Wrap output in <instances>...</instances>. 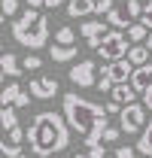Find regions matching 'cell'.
<instances>
[{
	"label": "cell",
	"mask_w": 152,
	"mask_h": 158,
	"mask_svg": "<svg viewBox=\"0 0 152 158\" xmlns=\"http://www.w3.org/2000/svg\"><path fill=\"white\" fill-rule=\"evenodd\" d=\"M61 103H64V118H67L70 131H76L85 140V146L103 143V131L110 128V116H107V110L100 103L79 98L76 91H67L61 98Z\"/></svg>",
	"instance_id": "6da1fadb"
},
{
	"label": "cell",
	"mask_w": 152,
	"mask_h": 158,
	"mask_svg": "<svg viewBox=\"0 0 152 158\" xmlns=\"http://www.w3.org/2000/svg\"><path fill=\"white\" fill-rule=\"evenodd\" d=\"M67 143H70V125H67L64 113L46 110V113H37L31 118V125H27V146L34 149V155L52 158L61 149H67Z\"/></svg>",
	"instance_id": "7a4b0ae2"
},
{
	"label": "cell",
	"mask_w": 152,
	"mask_h": 158,
	"mask_svg": "<svg viewBox=\"0 0 152 158\" xmlns=\"http://www.w3.org/2000/svg\"><path fill=\"white\" fill-rule=\"evenodd\" d=\"M12 40L24 46V49H43L46 43H49V19L34 9V6H27L24 12H19L15 19H12Z\"/></svg>",
	"instance_id": "3957f363"
},
{
	"label": "cell",
	"mask_w": 152,
	"mask_h": 158,
	"mask_svg": "<svg viewBox=\"0 0 152 158\" xmlns=\"http://www.w3.org/2000/svg\"><path fill=\"white\" fill-rule=\"evenodd\" d=\"M131 40H128V31H110V34H107V37L100 40V46H97V55H100V58L107 61V64H110V61H119V58H128V52H131Z\"/></svg>",
	"instance_id": "277c9868"
},
{
	"label": "cell",
	"mask_w": 152,
	"mask_h": 158,
	"mask_svg": "<svg viewBox=\"0 0 152 158\" xmlns=\"http://www.w3.org/2000/svg\"><path fill=\"white\" fill-rule=\"evenodd\" d=\"M119 128L125 131V134H140L143 128H146V106L143 103H128V106H122V113H119Z\"/></svg>",
	"instance_id": "5b68a950"
},
{
	"label": "cell",
	"mask_w": 152,
	"mask_h": 158,
	"mask_svg": "<svg viewBox=\"0 0 152 158\" xmlns=\"http://www.w3.org/2000/svg\"><path fill=\"white\" fill-rule=\"evenodd\" d=\"M113 27H110V21H100V19H85L82 24H79V34L85 37V43H88V49L91 52H97V46H100V40L107 37Z\"/></svg>",
	"instance_id": "8992f818"
},
{
	"label": "cell",
	"mask_w": 152,
	"mask_h": 158,
	"mask_svg": "<svg viewBox=\"0 0 152 158\" xmlns=\"http://www.w3.org/2000/svg\"><path fill=\"white\" fill-rule=\"evenodd\" d=\"M70 82H73L76 88H91V85H97V67H95V61H79V64H73L70 67Z\"/></svg>",
	"instance_id": "52a82bcc"
},
{
	"label": "cell",
	"mask_w": 152,
	"mask_h": 158,
	"mask_svg": "<svg viewBox=\"0 0 152 158\" xmlns=\"http://www.w3.org/2000/svg\"><path fill=\"white\" fill-rule=\"evenodd\" d=\"M27 91L34 94V100H52L61 91V85H58L55 76H34L27 82Z\"/></svg>",
	"instance_id": "ba28073f"
},
{
	"label": "cell",
	"mask_w": 152,
	"mask_h": 158,
	"mask_svg": "<svg viewBox=\"0 0 152 158\" xmlns=\"http://www.w3.org/2000/svg\"><path fill=\"white\" fill-rule=\"evenodd\" d=\"M103 76H110L116 85H122V82H131V73H134V64L128 58H119V61H110L103 70H100Z\"/></svg>",
	"instance_id": "9c48e42d"
},
{
	"label": "cell",
	"mask_w": 152,
	"mask_h": 158,
	"mask_svg": "<svg viewBox=\"0 0 152 158\" xmlns=\"http://www.w3.org/2000/svg\"><path fill=\"white\" fill-rule=\"evenodd\" d=\"M131 85H134L137 94H143V91H149V88H152V61H149V64H143V67H134Z\"/></svg>",
	"instance_id": "30bf717a"
},
{
	"label": "cell",
	"mask_w": 152,
	"mask_h": 158,
	"mask_svg": "<svg viewBox=\"0 0 152 158\" xmlns=\"http://www.w3.org/2000/svg\"><path fill=\"white\" fill-rule=\"evenodd\" d=\"M97 0H70L67 3V15L70 19H88L91 12H95Z\"/></svg>",
	"instance_id": "8fae6325"
},
{
	"label": "cell",
	"mask_w": 152,
	"mask_h": 158,
	"mask_svg": "<svg viewBox=\"0 0 152 158\" xmlns=\"http://www.w3.org/2000/svg\"><path fill=\"white\" fill-rule=\"evenodd\" d=\"M0 67H3V76H9V79H19L21 76V61L15 52H3V58H0Z\"/></svg>",
	"instance_id": "7c38bea8"
},
{
	"label": "cell",
	"mask_w": 152,
	"mask_h": 158,
	"mask_svg": "<svg viewBox=\"0 0 152 158\" xmlns=\"http://www.w3.org/2000/svg\"><path fill=\"white\" fill-rule=\"evenodd\" d=\"M110 98H113L116 103H122V106H128V103H134V100H137V91H134L131 82H122V85H113Z\"/></svg>",
	"instance_id": "4fadbf2b"
},
{
	"label": "cell",
	"mask_w": 152,
	"mask_h": 158,
	"mask_svg": "<svg viewBox=\"0 0 152 158\" xmlns=\"http://www.w3.org/2000/svg\"><path fill=\"white\" fill-rule=\"evenodd\" d=\"M149 46L146 43H134L131 46V52H128V61H131L134 67H143V64H149Z\"/></svg>",
	"instance_id": "5bb4252c"
},
{
	"label": "cell",
	"mask_w": 152,
	"mask_h": 158,
	"mask_svg": "<svg viewBox=\"0 0 152 158\" xmlns=\"http://www.w3.org/2000/svg\"><path fill=\"white\" fill-rule=\"evenodd\" d=\"M107 21H110V27H116V31H119V27H125V31H128V27L134 24V21H131V15L125 12V6H116L113 12L107 15Z\"/></svg>",
	"instance_id": "9a60e30c"
},
{
	"label": "cell",
	"mask_w": 152,
	"mask_h": 158,
	"mask_svg": "<svg viewBox=\"0 0 152 158\" xmlns=\"http://www.w3.org/2000/svg\"><path fill=\"white\" fill-rule=\"evenodd\" d=\"M49 55H52V61H58V64H64V61H73V58H76V46H61V43H52Z\"/></svg>",
	"instance_id": "2e32d148"
},
{
	"label": "cell",
	"mask_w": 152,
	"mask_h": 158,
	"mask_svg": "<svg viewBox=\"0 0 152 158\" xmlns=\"http://www.w3.org/2000/svg\"><path fill=\"white\" fill-rule=\"evenodd\" d=\"M21 94V85L19 79H9L6 85H3V94H0V100H3V106H15V100H19Z\"/></svg>",
	"instance_id": "e0dca14e"
},
{
	"label": "cell",
	"mask_w": 152,
	"mask_h": 158,
	"mask_svg": "<svg viewBox=\"0 0 152 158\" xmlns=\"http://www.w3.org/2000/svg\"><path fill=\"white\" fill-rule=\"evenodd\" d=\"M137 152L143 158H152V118H149V125L140 131V140H137Z\"/></svg>",
	"instance_id": "ac0fdd59"
},
{
	"label": "cell",
	"mask_w": 152,
	"mask_h": 158,
	"mask_svg": "<svg viewBox=\"0 0 152 158\" xmlns=\"http://www.w3.org/2000/svg\"><path fill=\"white\" fill-rule=\"evenodd\" d=\"M19 106H3V113H0V122H3V131H12V128H19V113H15Z\"/></svg>",
	"instance_id": "d6986e66"
},
{
	"label": "cell",
	"mask_w": 152,
	"mask_h": 158,
	"mask_svg": "<svg viewBox=\"0 0 152 158\" xmlns=\"http://www.w3.org/2000/svg\"><path fill=\"white\" fill-rule=\"evenodd\" d=\"M146 37H149V27L143 21H134L131 27H128V40L131 43H146Z\"/></svg>",
	"instance_id": "ffe728a7"
},
{
	"label": "cell",
	"mask_w": 152,
	"mask_h": 158,
	"mask_svg": "<svg viewBox=\"0 0 152 158\" xmlns=\"http://www.w3.org/2000/svg\"><path fill=\"white\" fill-rule=\"evenodd\" d=\"M55 43H61V46H76V31L73 27H58V34H55Z\"/></svg>",
	"instance_id": "44dd1931"
},
{
	"label": "cell",
	"mask_w": 152,
	"mask_h": 158,
	"mask_svg": "<svg viewBox=\"0 0 152 158\" xmlns=\"http://www.w3.org/2000/svg\"><path fill=\"white\" fill-rule=\"evenodd\" d=\"M143 6H146L143 0H125V12L131 15V21H137L140 15H143Z\"/></svg>",
	"instance_id": "7402d4cb"
},
{
	"label": "cell",
	"mask_w": 152,
	"mask_h": 158,
	"mask_svg": "<svg viewBox=\"0 0 152 158\" xmlns=\"http://www.w3.org/2000/svg\"><path fill=\"white\" fill-rule=\"evenodd\" d=\"M21 67H24V70H40V67H43V58H40V55H24V58H21Z\"/></svg>",
	"instance_id": "603a6c76"
},
{
	"label": "cell",
	"mask_w": 152,
	"mask_h": 158,
	"mask_svg": "<svg viewBox=\"0 0 152 158\" xmlns=\"http://www.w3.org/2000/svg\"><path fill=\"white\" fill-rule=\"evenodd\" d=\"M0 152H3V158H19V155H21V146H15V143H9V140H6V143L0 146Z\"/></svg>",
	"instance_id": "cb8c5ba5"
},
{
	"label": "cell",
	"mask_w": 152,
	"mask_h": 158,
	"mask_svg": "<svg viewBox=\"0 0 152 158\" xmlns=\"http://www.w3.org/2000/svg\"><path fill=\"white\" fill-rule=\"evenodd\" d=\"M19 15V0H3V19H15Z\"/></svg>",
	"instance_id": "d4e9b609"
},
{
	"label": "cell",
	"mask_w": 152,
	"mask_h": 158,
	"mask_svg": "<svg viewBox=\"0 0 152 158\" xmlns=\"http://www.w3.org/2000/svg\"><path fill=\"white\" fill-rule=\"evenodd\" d=\"M9 134V143H15V146H21L24 140H27V131L24 128H12V131H6Z\"/></svg>",
	"instance_id": "484cf974"
},
{
	"label": "cell",
	"mask_w": 152,
	"mask_h": 158,
	"mask_svg": "<svg viewBox=\"0 0 152 158\" xmlns=\"http://www.w3.org/2000/svg\"><path fill=\"white\" fill-rule=\"evenodd\" d=\"M113 9H116V3H113V0H97V6H95V12H97V15H110Z\"/></svg>",
	"instance_id": "4316f807"
},
{
	"label": "cell",
	"mask_w": 152,
	"mask_h": 158,
	"mask_svg": "<svg viewBox=\"0 0 152 158\" xmlns=\"http://www.w3.org/2000/svg\"><path fill=\"white\" fill-rule=\"evenodd\" d=\"M116 158H137V146H119Z\"/></svg>",
	"instance_id": "83f0119b"
},
{
	"label": "cell",
	"mask_w": 152,
	"mask_h": 158,
	"mask_svg": "<svg viewBox=\"0 0 152 158\" xmlns=\"http://www.w3.org/2000/svg\"><path fill=\"white\" fill-rule=\"evenodd\" d=\"M85 149H88V155H91V158H103V155H107L103 143H91V146H85Z\"/></svg>",
	"instance_id": "f1b7e54d"
},
{
	"label": "cell",
	"mask_w": 152,
	"mask_h": 158,
	"mask_svg": "<svg viewBox=\"0 0 152 158\" xmlns=\"http://www.w3.org/2000/svg\"><path fill=\"white\" fill-rule=\"evenodd\" d=\"M119 134H122V128H113V125H110V128L103 131V143H116V140H119Z\"/></svg>",
	"instance_id": "f546056e"
},
{
	"label": "cell",
	"mask_w": 152,
	"mask_h": 158,
	"mask_svg": "<svg viewBox=\"0 0 152 158\" xmlns=\"http://www.w3.org/2000/svg\"><path fill=\"white\" fill-rule=\"evenodd\" d=\"M140 21H143V24H146V27L152 31V0L146 3V6H143V15H140Z\"/></svg>",
	"instance_id": "4dcf8cb0"
},
{
	"label": "cell",
	"mask_w": 152,
	"mask_h": 158,
	"mask_svg": "<svg viewBox=\"0 0 152 158\" xmlns=\"http://www.w3.org/2000/svg\"><path fill=\"white\" fill-rule=\"evenodd\" d=\"M113 85H116L113 79H110V76H103V73H100V79H97V91H113Z\"/></svg>",
	"instance_id": "1f68e13d"
},
{
	"label": "cell",
	"mask_w": 152,
	"mask_h": 158,
	"mask_svg": "<svg viewBox=\"0 0 152 158\" xmlns=\"http://www.w3.org/2000/svg\"><path fill=\"white\" fill-rule=\"evenodd\" d=\"M103 110H107V116H116V113H122V103H116V100L110 98L107 103H103Z\"/></svg>",
	"instance_id": "d6a6232c"
},
{
	"label": "cell",
	"mask_w": 152,
	"mask_h": 158,
	"mask_svg": "<svg viewBox=\"0 0 152 158\" xmlns=\"http://www.w3.org/2000/svg\"><path fill=\"white\" fill-rule=\"evenodd\" d=\"M31 98H34L31 91H21V94H19V100H15V106H19V110H24V106L31 103Z\"/></svg>",
	"instance_id": "836d02e7"
},
{
	"label": "cell",
	"mask_w": 152,
	"mask_h": 158,
	"mask_svg": "<svg viewBox=\"0 0 152 158\" xmlns=\"http://www.w3.org/2000/svg\"><path fill=\"white\" fill-rule=\"evenodd\" d=\"M143 106L152 113V88H149V91H143Z\"/></svg>",
	"instance_id": "e575fe53"
},
{
	"label": "cell",
	"mask_w": 152,
	"mask_h": 158,
	"mask_svg": "<svg viewBox=\"0 0 152 158\" xmlns=\"http://www.w3.org/2000/svg\"><path fill=\"white\" fill-rule=\"evenodd\" d=\"M61 3H64V0H46V9H58Z\"/></svg>",
	"instance_id": "d590c367"
},
{
	"label": "cell",
	"mask_w": 152,
	"mask_h": 158,
	"mask_svg": "<svg viewBox=\"0 0 152 158\" xmlns=\"http://www.w3.org/2000/svg\"><path fill=\"white\" fill-rule=\"evenodd\" d=\"M27 6H34V9H40V6H46V0H24Z\"/></svg>",
	"instance_id": "8d00e7d4"
},
{
	"label": "cell",
	"mask_w": 152,
	"mask_h": 158,
	"mask_svg": "<svg viewBox=\"0 0 152 158\" xmlns=\"http://www.w3.org/2000/svg\"><path fill=\"white\" fill-rule=\"evenodd\" d=\"M73 158H91V155H88V152H76Z\"/></svg>",
	"instance_id": "74e56055"
},
{
	"label": "cell",
	"mask_w": 152,
	"mask_h": 158,
	"mask_svg": "<svg viewBox=\"0 0 152 158\" xmlns=\"http://www.w3.org/2000/svg\"><path fill=\"white\" fill-rule=\"evenodd\" d=\"M146 46H149V52H152V31H149V37H146Z\"/></svg>",
	"instance_id": "f35d334b"
},
{
	"label": "cell",
	"mask_w": 152,
	"mask_h": 158,
	"mask_svg": "<svg viewBox=\"0 0 152 158\" xmlns=\"http://www.w3.org/2000/svg\"><path fill=\"white\" fill-rule=\"evenodd\" d=\"M19 158H27V155H24V152H21V155H19Z\"/></svg>",
	"instance_id": "ab89813d"
},
{
	"label": "cell",
	"mask_w": 152,
	"mask_h": 158,
	"mask_svg": "<svg viewBox=\"0 0 152 158\" xmlns=\"http://www.w3.org/2000/svg\"><path fill=\"white\" fill-rule=\"evenodd\" d=\"M52 158H58V155H52Z\"/></svg>",
	"instance_id": "60d3db41"
}]
</instances>
